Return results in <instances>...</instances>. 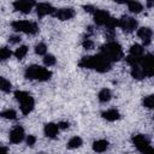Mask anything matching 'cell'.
I'll return each instance as SVG.
<instances>
[{"label":"cell","mask_w":154,"mask_h":154,"mask_svg":"<svg viewBox=\"0 0 154 154\" xmlns=\"http://www.w3.org/2000/svg\"><path fill=\"white\" fill-rule=\"evenodd\" d=\"M82 45H83V47L85 49H91L94 47V43H93V41L90 38H84L83 42H82Z\"/></svg>","instance_id":"30"},{"label":"cell","mask_w":154,"mask_h":154,"mask_svg":"<svg viewBox=\"0 0 154 154\" xmlns=\"http://www.w3.org/2000/svg\"><path fill=\"white\" fill-rule=\"evenodd\" d=\"M20 41V37L19 36H11L10 37V42L11 43H18Z\"/></svg>","instance_id":"32"},{"label":"cell","mask_w":154,"mask_h":154,"mask_svg":"<svg viewBox=\"0 0 154 154\" xmlns=\"http://www.w3.org/2000/svg\"><path fill=\"white\" fill-rule=\"evenodd\" d=\"M118 26L126 32H131L137 28V20L132 17L123 16L120 19H118Z\"/></svg>","instance_id":"8"},{"label":"cell","mask_w":154,"mask_h":154,"mask_svg":"<svg viewBox=\"0 0 154 154\" xmlns=\"http://www.w3.org/2000/svg\"><path fill=\"white\" fill-rule=\"evenodd\" d=\"M0 154H7V148L6 147H0Z\"/></svg>","instance_id":"35"},{"label":"cell","mask_w":154,"mask_h":154,"mask_svg":"<svg viewBox=\"0 0 154 154\" xmlns=\"http://www.w3.org/2000/svg\"><path fill=\"white\" fill-rule=\"evenodd\" d=\"M101 116H102L103 119H106L108 122H114V120H118L120 118V113L114 108H111V109H107V111L102 112Z\"/></svg>","instance_id":"16"},{"label":"cell","mask_w":154,"mask_h":154,"mask_svg":"<svg viewBox=\"0 0 154 154\" xmlns=\"http://www.w3.org/2000/svg\"><path fill=\"white\" fill-rule=\"evenodd\" d=\"M11 87L12 85H11L10 81H7L6 78L0 76V90H2L5 93H10L11 91Z\"/></svg>","instance_id":"23"},{"label":"cell","mask_w":154,"mask_h":154,"mask_svg":"<svg viewBox=\"0 0 154 154\" xmlns=\"http://www.w3.org/2000/svg\"><path fill=\"white\" fill-rule=\"evenodd\" d=\"M36 13L38 17H43L46 14H53L55 12L57 8H54L51 4L48 2H40V4H36Z\"/></svg>","instance_id":"10"},{"label":"cell","mask_w":154,"mask_h":154,"mask_svg":"<svg viewBox=\"0 0 154 154\" xmlns=\"http://www.w3.org/2000/svg\"><path fill=\"white\" fill-rule=\"evenodd\" d=\"M12 55V52L8 47H1L0 48V60H7Z\"/></svg>","instance_id":"26"},{"label":"cell","mask_w":154,"mask_h":154,"mask_svg":"<svg viewBox=\"0 0 154 154\" xmlns=\"http://www.w3.org/2000/svg\"><path fill=\"white\" fill-rule=\"evenodd\" d=\"M58 128L59 129H66V128H69V123L67 122H60L58 124Z\"/></svg>","instance_id":"34"},{"label":"cell","mask_w":154,"mask_h":154,"mask_svg":"<svg viewBox=\"0 0 154 154\" xmlns=\"http://www.w3.org/2000/svg\"><path fill=\"white\" fill-rule=\"evenodd\" d=\"M78 65L83 69H93L99 72H107L111 70V63L108 60H106L101 54L83 57L79 60Z\"/></svg>","instance_id":"1"},{"label":"cell","mask_w":154,"mask_h":154,"mask_svg":"<svg viewBox=\"0 0 154 154\" xmlns=\"http://www.w3.org/2000/svg\"><path fill=\"white\" fill-rule=\"evenodd\" d=\"M24 135H25V134H24V129H23L22 126L17 125V126H14V128L11 130V132H10V141H11L12 143H19V142L23 141Z\"/></svg>","instance_id":"12"},{"label":"cell","mask_w":154,"mask_h":154,"mask_svg":"<svg viewBox=\"0 0 154 154\" xmlns=\"http://www.w3.org/2000/svg\"><path fill=\"white\" fill-rule=\"evenodd\" d=\"M43 63H45L46 66H52V65H54V64H55V58H54V55H52V54H46L45 58H43Z\"/></svg>","instance_id":"29"},{"label":"cell","mask_w":154,"mask_h":154,"mask_svg":"<svg viewBox=\"0 0 154 154\" xmlns=\"http://www.w3.org/2000/svg\"><path fill=\"white\" fill-rule=\"evenodd\" d=\"M126 4H128V7H129L130 12H132V13H140L143 10L142 4L138 2V1H128Z\"/></svg>","instance_id":"19"},{"label":"cell","mask_w":154,"mask_h":154,"mask_svg":"<svg viewBox=\"0 0 154 154\" xmlns=\"http://www.w3.org/2000/svg\"><path fill=\"white\" fill-rule=\"evenodd\" d=\"M14 97L16 100L19 102V106H20V111L24 116L29 114L32 109H34V106H35V101L32 99V96L26 93V91H23V90H16L14 91Z\"/></svg>","instance_id":"3"},{"label":"cell","mask_w":154,"mask_h":154,"mask_svg":"<svg viewBox=\"0 0 154 154\" xmlns=\"http://www.w3.org/2000/svg\"><path fill=\"white\" fill-rule=\"evenodd\" d=\"M137 35H138V37H140V38L143 41V45H144V46L150 45V41H152V35H153L152 29H149V28H147V26L140 28V29H138V31H137Z\"/></svg>","instance_id":"14"},{"label":"cell","mask_w":154,"mask_h":154,"mask_svg":"<svg viewBox=\"0 0 154 154\" xmlns=\"http://www.w3.org/2000/svg\"><path fill=\"white\" fill-rule=\"evenodd\" d=\"M52 77V72L46 67L38 65H31L25 70L26 79H36V81H48Z\"/></svg>","instance_id":"4"},{"label":"cell","mask_w":154,"mask_h":154,"mask_svg":"<svg viewBox=\"0 0 154 154\" xmlns=\"http://www.w3.org/2000/svg\"><path fill=\"white\" fill-rule=\"evenodd\" d=\"M34 6H36V4L34 1H29V0H17L13 2V8L16 11H19L23 13H29Z\"/></svg>","instance_id":"9"},{"label":"cell","mask_w":154,"mask_h":154,"mask_svg":"<svg viewBox=\"0 0 154 154\" xmlns=\"http://www.w3.org/2000/svg\"><path fill=\"white\" fill-rule=\"evenodd\" d=\"M82 143H83V141H82L81 137H78V136H73L72 138L69 140V142H67V148H70V149L78 148V147L82 146Z\"/></svg>","instance_id":"22"},{"label":"cell","mask_w":154,"mask_h":154,"mask_svg":"<svg viewBox=\"0 0 154 154\" xmlns=\"http://www.w3.org/2000/svg\"><path fill=\"white\" fill-rule=\"evenodd\" d=\"M26 53H28V47L26 46H20V47H18L16 49L14 55H16L17 59H23L26 55Z\"/></svg>","instance_id":"25"},{"label":"cell","mask_w":154,"mask_h":154,"mask_svg":"<svg viewBox=\"0 0 154 154\" xmlns=\"http://www.w3.org/2000/svg\"><path fill=\"white\" fill-rule=\"evenodd\" d=\"M35 52L38 54V55H46V52H47V46L43 43V42H40L35 46Z\"/></svg>","instance_id":"27"},{"label":"cell","mask_w":154,"mask_h":154,"mask_svg":"<svg viewBox=\"0 0 154 154\" xmlns=\"http://www.w3.org/2000/svg\"><path fill=\"white\" fill-rule=\"evenodd\" d=\"M143 106L147 107V108H153L154 106V97L153 95H148L143 99Z\"/></svg>","instance_id":"28"},{"label":"cell","mask_w":154,"mask_h":154,"mask_svg":"<svg viewBox=\"0 0 154 154\" xmlns=\"http://www.w3.org/2000/svg\"><path fill=\"white\" fill-rule=\"evenodd\" d=\"M140 67L142 69L144 77H152L154 75V58L152 54L143 55L140 61Z\"/></svg>","instance_id":"7"},{"label":"cell","mask_w":154,"mask_h":154,"mask_svg":"<svg viewBox=\"0 0 154 154\" xmlns=\"http://www.w3.org/2000/svg\"><path fill=\"white\" fill-rule=\"evenodd\" d=\"M131 76L136 79H143L144 78V73H143L142 69L140 67V64L131 66Z\"/></svg>","instance_id":"20"},{"label":"cell","mask_w":154,"mask_h":154,"mask_svg":"<svg viewBox=\"0 0 154 154\" xmlns=\"http://www.w3.org/2000/svg\"><path fill=\"white\" fill-rule=\"evenodd\" d=\"M12 28L16 31H20L24 34H30L34 35L38 31V26L36 23L34 22H29V20H14L12 22Z\"/></svg>","instance_id":"5"},{"label":"cell","mask_w":154,"mask_h":154,"mask_svg":"<svg viewBox=\"0 0 154 154\" xmlns=\"http://www.w3.org/2000/svg\"><path fill=\"white\" fill-rule=\"evenodd\" d=\"M129 54H130V55H132V57H135V58H142V57L144 55L143 46L137 45V43L132 45V46L130 47V53H129Z\"/></svg>","instance_id":"18"},{"label":"cell","mask_w":154,"mask_h":154,"mask_svg":"<svg viewBox=\"0 0 154 154\" xmlns=\"http://www.w3.org/2000/svg\"><path fill=\"white\" fill-rule=\"evenodd\" d=\"M109 13L105 10H96L94 12V22L97 25H106L107 20L109 19Z\"/></svg>","instance_id":"13"},{"label":"cell","mask_w":154,"mask_h":154,"mask_svg":"<svg viewBox=\"0 0 154 154\" xmlns=\"http://www.w3.org/2000/svg\"><path fill=\"white\" fill-rule=\"evenodd\" d=\"M132 143L142 154H154V149L144 135H135L132 137Z\"/></svg>","instance_id":"6"},{"label":"cell","mask_w":154,"mask_h":154,"mask_svg":"<svg viewBox=\"0 0 154 154\" xmlns=\"http://www.w3.org/2000/svg\"><path fill=\"white\" fill-rule=\"evenodd\" d=\"M100 54L106 60H108L109 63L118 61L124 57V53H123V49H122L120 45L114 42V41H111V42L103 45L101 47V53Z\"/></svg>","instance_id":"2"},{"label":"cell","mask_w":154,"mask_h":154,"mask_svg":"<svg viewBox=\"0 0 154 154\" xmlns=\"http://www.w3.org/2000/svg\"><path fill=\"white\" fill-rule=\"evenodd\" d=\"M97 97H99V100L101 102H108L111 100V97H112L111 90L109 89H106V88L105 89H101L100 93H99V95H97Z\"/></svg>","instance_id":"21"},{"label":"cell","mask_w":154,"mask_h":154,"mask_svg":"<svg viewBox=\"0 0 154 154\" xmlns=\"http://www.w3.org/2000/svg\"><path fill=\"white\" fill-rule=\"evenodd\" d=\"M108 148V142L106 140H97L93 143V149L96 153H103Z\"/></svg>","instance_id":"17"},{"label":"cell","mask_w":154,"mask_h":154,"mask_svg":"<svg viewBox=\"0 0 154 154\" xmlns=\"http://www.w3.org/2000/svg\"><path fill=\"white\" fill-rule=\"evenodd\" d=\"M53 16L60 20H67L71 19L75 16V10L71 7H64V8H59L55 10V12L53 13Z\"/></svg>","instance_id":"11"},{"label":"cell","mask_w":154,"mask_h":154,"mask_svg":"<svg viewBox=\"0 0 154 154\" xmlns=\"http://www.w3.org/2000/svg\"><path fill=\"white\" fill-rule=\"evenodd\" d=\"M35 142H36V137H35L34 135H29V136L26 137V143H28V146L32 147V146L35 144Z\"/></svg>","instance_id":"31"},{"label":"cell","mask_w":154,"mask_h":154,"mask_svg":"<svg viewBox=\"0 0 154 154\" xmlns=\"http://www.w3.org/2000/svg\"><path fill=\"white\" fill-rule=\"evenodd\" d=\"M83 7H84V10L88 11V12H93V13H94V12L96 11V8H95L94 6H90V5H88V6L85 5V6H83Z\"/></svg>","instance_id":"33"},{"label":"cell","mask_w":154,"mask_h":154,"mask_svg":"<svg viewBox=\"0 0 154 154\" xmlns=\"http://www.w3.org/2000/svg\"><path fill=\"white\" fill-rule=\"evenodd\" d=\"M0 117L5 118V119H16L17 118V113L14 109H5L2 112H0Z\"/></svg>","instance_id":"24"},{"label":"cell","mask_w":154,"mask_h":154,"mask_svg":"<svg viewBox=\"0 0 154 154\" xmlns=\"http://www.w3.org/2000/svg\"><path fill=\"white\" fill-rule=\"evenodd\" d=\"M58 131H59V128H58V124H54V123H47L45 125V135L49 138H55L57 135H58Z\"/></svg>","instance_id":"15"}]
</instances>
